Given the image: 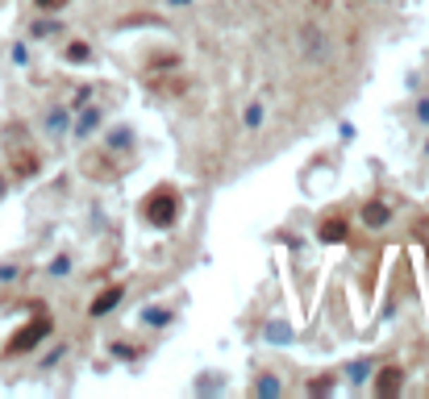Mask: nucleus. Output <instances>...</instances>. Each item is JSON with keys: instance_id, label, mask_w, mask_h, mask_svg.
<instances>
[{"instance_id": "obj_10", "label": "nucleus", "mask_w": 429, "mask_h": 399, "mask_svg": "<svg viewBox=\"0 0 429 399\" xmlns=\"http://www.w3.org/2000/svg\"><path fill=\"white\" fill-rule=\"evenodd\" d=\"M330 387H334V379H313V383H309L313 395H321V391H330Z\"/></svg>"}, {"instance_id": "obj_9", "label": "nucleus", "mask_w": 429, "mask_h": 399, "mask_svg": "<svg viewBox=\"0 0 429 399\" xmlns=\"http://www.w3.org/2000/svg\"><path fill=\"white\" fill-rule=\"evenodd\" d=\"M254 125H263V104H250L246 108V129H254Z\"/></svg>"}, {"instance_id": "obj_1", "label": "nucleus", "mask_w": 429, "mask_h": 399, "mask_svg": "<svg viewBox=\"0 0 429 399\" xmlns=\"http://www.w3.org/2000/svg\"><path fill=\"white\" fill-rule=\"evenodd\" d=\"M142 217L154 224V229H171L175 217H180V191H175L171 183L154 187V191L146 196V204H142Z\"/></svg>"}, {"instance_id": "obj_8", "label": "nucleus", "mask_w": 429, "mask_h": 399, "mask_svg": "<svg viewBox=\"0 0 429 399\" xmlns=\"http://www.w3.org/2000/svg\"><path fill=\"white\" fill-rule=\"evenodd\" d=\"M38 171V158L34 154H17V175L25 179V175H34Z\"/></svg>"}, {"instance_id": "obj_7", "label": "nucleus", "mask_w": 429, "mask_h": 399, "mask_svg": "<svg viewBox=\"0 0 429 399\" xmlns=\"http://www.w3.org/2000/svg\"><path fill=\"white\" fill-rule=\"evenodd\" d=\"M67 58H71V63H84V58H92V46L88 42H71L67 46Z\"/></svg>"}, {"instance_id": "obj_11", "label": "nucleus", "mask_w": 429, "mask_h": 399, "mask_svg": "<svg viewBox=\"0 0 429 399\" xmlns=\"http://www.w3.org/2000/svg\"><path fill=\"white\" fill-rule=\"evenodd\" d=\"M259 391H263V395H275V391H280V383H275V379H259Z\"/></svg>"}, {"instance_id": "obj_15", "label": "nucleus", "mask_w": 429, "mask_h": 399, "mask_svg": "<svg viewBox=\"0 0 429 399\" xmlns=\"http://www.w3.org/2000/svg\"><path fill=\"white\" fill-rule=\"evenodd\" d=\"M0 196H4V175H0Z\"/></svg>"}, {"instance_id": "obj_6", "label": "nucleus", "mask_w": 429, "mask_h": 399, "mask_svg": "<svg viewBox=\"0 0 429 399\" xmlns=\"http://www.w3.org/2000/svg\"><path fill=\"white\" fill-rule=\"evenodd\" d=\"M363 221L371 224V229H380V224L392 221V208H387V204H380V200H371V204L363 208Z\"/></svg>"}, {"instance_id": "obj_5", "label": "nucleus", "mask_w": 429, "mask_h": 399, "mask_svg": "<svg viewBox=\"0 0 429 399\" xmlns=\"http://www.w3.org/2000/svg\"><path fill=\"white\" fill-rule=\"evenodd\" d=\"M400 387H404V374H400V370H396V366H387V370H383L380 374V383H375V395H400Z\"/></svg>"}, {"instance_id": "obj_3", "label": "nucleus", "mask_w": 429, "mask_h": 399, "mask_svg": "<svg viewBox=\"0 0 429 399\" xmlns=\"http://www.w3.org/2000/svg\"><path fill=\"white\" fill-rule=\"evenodd\" d=\"M346 233H350V224L342 221V217H330V221H321V224H317V237H321V241H330V246L346 241Z\"/></svg>"}, {"instance_id": "obj_4", "label": "nucleus", "mask_w": 429, "mask_h": 399, "mask_svg": "<svg viewBox=\"0 0 429 399\" xmlns=\"http://www.w3.org/2000/svg\"><path fill=\"white\" fill-rule=\"evenodd\" d=\"M125 296V287H104L100 296L92 300V308H88V316H104V312H113L117 308V300Z\"/></svg>"}, {"instance_id": "obj_12", "label": "nucleus", "mask_w": 429, "mask_h": 399, "mask_svg": "<svg viewBox=\"0 0 429 399\" xmlns=\"http://www.w3.org/2000/svg\"><path fill=\"white\" fill-rule=\"evenodd\" d=\"M34 4H38V8H46V13H54V8H63L67 0H34Z\"/></svg>"}, {"instance_id": "obj_2", "label": "nucleus", "mask_w": 429, "mask_h": 399, "mask_svg": "<svg viewBox=\"0 0 429 399\" xmlns=\"http://www.w3.org/2000/svg\"><path fill=\"white\" fill-rule=\"evenodd\" d=\"M46 333H50V316H34V320H30V324H25V329H21L13 341H8V350H4V354H8V357L30 354V350H34V346H38Z\"/></svg>"}, {"instance_id": "obj_13", "label": "nucleus", "mask_w": 429, "mask_h": 399, "mask_svg": "<svg viewBox=\"0 0 429 399\" xmlns=\"http://www.w3.org/2000/svg\"><path fill=\"white\" fill-rule=\"evenodd\" d=\"M350 379H367V362H354L350 366Z\"/></svg>"}, {"instance_id": "obj_14", "label": "nucleus", "mask_w": 429, "mask_h": 399, "mask_svg": "<svg viewBox=\"0 0 429 399\" xmlns=\"http://www.w3.org/2000/svg\"><path fill=\"white\" fill-rule=\"evenodd\" d=\"M417 237H425V241H429V217H425V221H417Z\"/></svg>"}]
</instances>
